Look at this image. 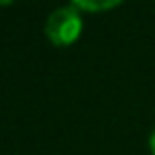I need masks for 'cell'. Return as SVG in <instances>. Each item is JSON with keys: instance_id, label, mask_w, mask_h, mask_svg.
Returning <instances> with one entry per match:
<instances>
[{"instance_id": "cell-3", "label": "cell", "mask_w": 155, "mask_h": 155, "mask_svg": "<svg viewBox=\"0 0 155 155\" xmlns=\"http://www.w3.org/2000/svg\"><path fill=\"white\" fill-rule=\"evenodd\" d=\"M149 144H151V153L155 155V130H153V134H151V140H149Z\"/></svg>"}, {"instance_id": "cell-1", "label": "cell", "mask_w": 155, "mask_h": 155, "mask_svg": "<svg viewBox=\"0 0 155 155\" xmlns=\"http://www.w3.org/2000/svg\"><path fill=\"white\" fill-rule=\"evenodd\" d=\"M81 30H83V19H81V13H79L77 7H60V9H55L49 15L47 24H45L47 38L58 47L72 45L81 36Z\"/></svg>"}, {"instance_id": "cell-2", "label": "cell", "mask_w": 155, "mask_h": 155, "mask_svg": "<svg viewBox=\"0 0 155 155\" xmlns=\"http://www.w3.org/2000/svg\"><path fill=\"white\" fill-rule=\"evenodd\" d=\"M121 2L123 0H72V7L83 9V11H106Z\"/></svg>"}, {"instance_id": "cell-4", "label": "cell", "mask_w": 155, "mask_h": 155, "mask_svg": "<svg viewBox=\"0 0 155 155\" xmlns=\"http://www.w3.org/2000/svg\"><path fill=\"white\" fill-rule=\"evenodd\" d=\"M13 0H0V5H11Z\"/></svg>"}]
</instances>
